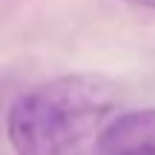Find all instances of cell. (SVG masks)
I'll list each match as a JSON object with an SVG mask.
<instances>
[{"instance_id":"2","label":"cell","mask_w":155,"mask_h":155,"mask_svg":"<svg viewBox=\"0 0 155 155\" xmlns=\"http://www.w3.org/2000/svg\"><path fill=\"white\" fill-rule=\"evenodd\" d=\"M98 150L101 155H155V106L112 115Z\"/></svg>"},{"instance_id":"1","label":"cell","mask_w":155,"mask_h":155,"mask_svg":"<svg viewBox=\"0 0 155 155\" xmlns=\"http://www.w3.org/2000/svg\"><path fill=\"white\" fill-rule=\"evenodd\" d=\"M118 98V86L98 75L55 78L15 98L6 112L9 144L15 155H101Z\"/></svg>"},{"instance_id":"3","label":"cell","mask_w":155,"mask_h":155,"mask_svg":"<svg viewBox=\"0 0 155 155\" xmlns=\"http://www.w3.org/2000/svg\"><path fill=\"white\" fill-rule=\"evenodd\" d=\"M132 6H144V9H155V0H127Z\"/></svg>"}]
</instances>
